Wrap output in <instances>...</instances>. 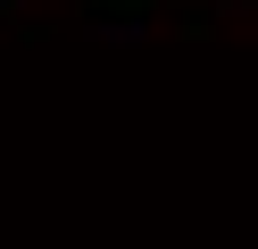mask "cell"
Wrapping results in <instances>:
<instances>
[{
    "instance_id": "6da1fadb",
    "label": "cell",
    "mask_w": 258,
    "mask_h": 249,
    "mask_svg": "<svg viewBox=\"0 0 258 249\" xmlns=\"http://www.w3.org/2000/svg\"><path fill=\"white\" fill-rule=\"evenodd\" d=\"M0 9H25V0H0Z\"/></svg>"
}]
</instances>
